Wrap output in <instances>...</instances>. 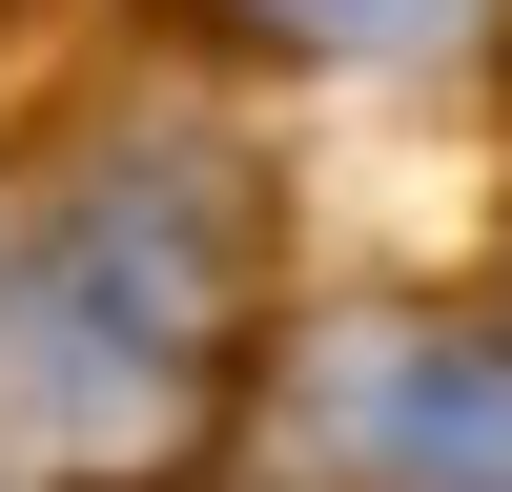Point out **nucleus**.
I'll return each instance as SVG.
<instances>
[{
    "instance_id": "1",
    "label": "nucleus",
    "mask_w": 512,
    "mask_h": 492,
    "mask_svg": "<svg viewBox=\"0 0 512 492\" xmlns=\"http://www.w3.org/2000/svg\"><path fill=\"white\" fill-rule=\"evenodd\" d=\"M246 308H267V205L226 144L144 123V144H82L62 185L0 246V390L62 472H144L226 410Z\"/></svg>"
},
{
    "instance_id": "2",
    "label": "nucleus",
    "mask_w": 512,
    "mask_h": 492,
    "mask_svg": "<svg viewBox=\"0 0 512 492\" xmlns=\"http://www.w3.org/2000/svg\"><path fill=\"white\" fill-rule=\"evenodd\" d=\"M287 451L328 492H512V328H328L287 369Z\"/></svg>"
},
{
    "instance_id": "3",
    "label": "nucleus",
    "mask_w": 512,
    "mask_h": 492,
    "mask_svg": "<svg viewBox=\"0 0 512 492\" xmlns=\"http://www.w3.org/2000/svg\"><path fill=\"white\" fill-rule=\"evenodd\" d=\"M246 21H267V41H349V62H369V41H451L472 0H246Z\"/></svg>"
}]
</instances>
